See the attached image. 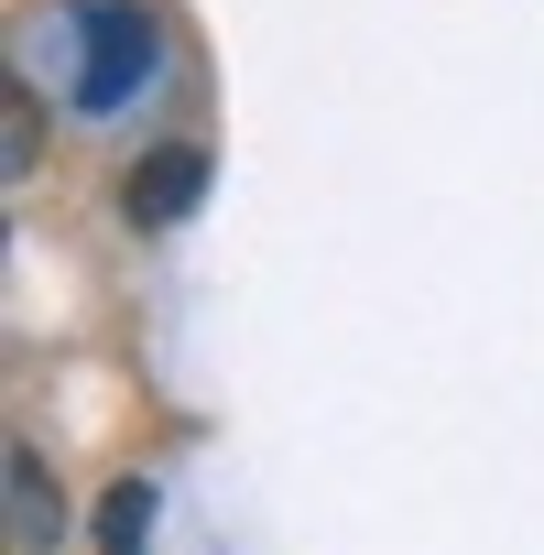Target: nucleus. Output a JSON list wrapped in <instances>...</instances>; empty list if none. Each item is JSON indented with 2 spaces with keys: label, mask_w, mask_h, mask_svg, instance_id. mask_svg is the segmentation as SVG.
<instances>
[{
  "label": "nucleus",
  "mask_w": 544,
  "mask_h": 555,
  "mask_svg": "<svg viewBox=\"0 0 544 555\" xmlns=\"http://www.w3.org/2000/svg\"><path fill=\"white\" fill-rule=\"evenodd\" d=\"M0 142H12V153H0V175L23 185V175H34V153H44V120H34V88H23V77L0 88Z\"/></svg>",
  "instance_id": "39448f33"
},
{
  "label": "nucleus",
  "mask_w": 544,
  "mask_h": 555,
  "mask_svg": "<svg viewBox=\"0 0 544 555\" xmlns=\"http://www.w3.org/2000/svg\"><path fill=\"white\" fill-rule=\"evenodd\" d=\"M196 185H207V153H196V142H164V153L120 185V207H131L142 229H164V218H185V207H196Z\"/></svg>",
  "instance_id": "f03ea898"
},
{
  "label": "nucleus",
  "mask_w": 544,
  "mask_h": 555,
  "mask_svg": "<svg viewBox=\"0 0 544 555\" xmlns=\"http://www.w3.org/2000/svg\"><path fill=\"white\" fill-rule=\"evenodd\" d=\"M66 544V490L34 447H12V555H55Z\"/></svg>",
  "instance_id": "7ed1b4c3"
},
{
  "label": "nucleus",
  "mask_w": 544,
  "mask_h": 555,
  "mask_svg": "<svg viewBox=\"0 0 544 555\" xmlns=\"http://www.w3.org/2000/svg\"><path fill=\"white\" fill-rule=\"evenodd\" d=\"M99 544H109V555H153V479H120V490L99 501Z\"/></svg>",
  "instance_id": "20e7f679"
},
{
  "label": "nucleus",
  "mask_w": 544,
  "mask_h": 555,
  "mask_svg": "<svg viewBox=\"0 0 544 555\" xmlns=\"http://www.w3.org/2000/svg\"><path fill=\"white\" fill-rule=\"evenodd\" d=\"M153 66H164V34H153V12H142V0H88V12H77V109H131L142 88H153Z\"/></svg>",
  "instance_id": "f257e3e1"
}]
</instances>
